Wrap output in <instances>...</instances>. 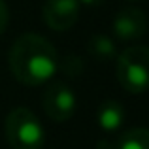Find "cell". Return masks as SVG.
<instances>
[{"instance_id":"6da1fadb","label":"cell","mask_w":149,"mask_h":149,"mask_svg":"<svg viewBox=\"0 0 149 149\" xmlns=\"http://www.w3.org/2000/svg\"><path fill=\"white\" fill-rule=\"evenodd\" d=\"M8 66L19 83L38 87L55 77L61 68V58L47 38L29 32L13 42L8 55Z\"/></svg>"},{"instance_id":"7a4b0ae2","label":"cell","mask_w":149,"mask_h":149,"mask_svg":"<svg viewBox=\"0 0 149 149\" xmlns=\"http://www.w3.org/2000/svg\"><path fill=\"white\" fill-rule=\"evenodd\" d=\"M115 74L119 85L130 95L149 91V47L130 45L115 57Z\"/></svg>"},{"instance_id":"3957f363","label":"cell","mask_w":149,"mask_h":149,"mask_svg":"<svg viewBox=\"0 0 149 149\" xmlns=\"http://www.w3.org/2000/svg\"><path fill=\"white\" fill-rule=\"evenodd\" d=\"M6 140L11 149H42L45 130L36 115L29 108H13L4 123Z\"/></svg>"},{"instance_id":"277c9868","label":"cell","mask_w":149,"mask_h":149,"mask_svg":"<svg viewBox=\"0 0 149 149\" xmlns=\"http://www.w3.org/2000/svg\"><path fill=\"white\" fill-rule=\"evenodd\" d=\"M77 108V98L72 87L62 81H53L42 95V109L55 123H64L72 119Z\"/></svg>"},{"instance_id":"5b68a950","label":"cell","mask_w":149,"mask_h":149,"mask_svg":"<svg viewBox=\"0 0 149 149\" xmlns=\"http://www.w3.org/2000/svg\"><path fill=\"white\" fill-rule=\"evenodd\" d=\"M81 13V4L77 0H45L42 6V19L51 30L66 32L77 21Z\"/></svg>"},{"instance_id":"8992f818","label":"cell","mask_w":149,"mask_h":149,"mask_svg":"<svg viewBox=\"0 0 149 149\" xmlns=\"http://www.w3.org/2000/svg\"><path fill=\"white\" fill-rule=\"evenodd\" d=\"M147 29H149L147 15L136 6L123 8L121 11L115 13V17L111 21V32L121 42L140 40L147 32Z\"/></svg>"},{"instance_id":"52a82bcc","label":"cell","mask_w":149,"mask_h":149,"mask_svg":"<svg viewBox=\"0 0 149 149\" xmlns=\"http://www.w3.org/2000/svg\"><path fill=\"white\" fill-rule=\"evenodd\" d=\"M125 123V108L117 100H104L96 109V125L104 132H117Z\"/></svg>"},{"instance_id":"ba28073f","label":"cell","mask_w":149,"mask_h":149,"mask_svg":"<svg viewBox=\"0 0 149 149\" xmlns=\"http://www.w3.org/2000/svg\"><path fill=\"white\" fill-rule=\"evenodd\" d=\"M111 149H149V128L134 127L125 130L111 143Z\"/></svg>"},{"instance_id":"9c48e42d","label":"cell","mask_w":149,"mask_h":149,"mask_svg":"<svg viewBox=\"0 0 149 149\" xmlns=\"http://www.w3.org/2000/svg\"><path fill=\"white\" fill-rule=\"evenodd\" d=\"M87 49L96 61H109L117 57L115 42L108 34H93L87 40Z\"/></svg>"},{"instance_id":"30bf717a","label":"cell","mask_w":149,"mask_h":149,"mask_svg":"<svg viewBox=\"0 0 149 149\" xmlns=\"http://www.w3.org/2000/svg\"><path fill=\"white\" fill-rule=\"evenodd\" d=\"M8 21H10V11H8V4H6V0H0V34L6 30Z\"/></svg>"},{"instance_id":"8fae6325","label":"cell","mask_w":149,"mask_h":149,"mask_svg":"<svg viewBox=\"0 0 149 149\" xmlns=\"http://www.w3.org/2000/svg\"><path fill=\"white\" fill-rule=\"evenodd\" d=\"M77 2H79L81 6H98V4H102L104 0H77Z\"/></svg>"},{"instance_id":"7c38bea8","label":"cell","mask_w":149,"mask_h":149,"mask_svg":"<svg viewBox=\"0 0 149 149\" xmlns=\"http://www.w3.org/2000/svg\"><path fill=\"white\" fill-rule=\"evenodd\" d=\"M132 2H134V0H132Z\"/></svg>"}]
</instances>
